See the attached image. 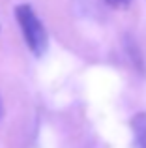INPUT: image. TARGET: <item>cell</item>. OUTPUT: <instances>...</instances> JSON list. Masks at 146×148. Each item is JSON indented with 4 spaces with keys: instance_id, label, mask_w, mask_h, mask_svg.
Wrapping results in <instances>:
<instances>
[{
    "instance_id": "cell-4",
    "label": "cell",
    "mask_w": 146,
    "mask_h": 148,
    "mask_svg": "<svg viewBox=\"0 0 146 148\" xmlns=\"http://www.w3.org/2000/svg\"><path fill=\"white\" fill-rule=\"evenodd\" d=\"M0 116H2V99H0Z\"/></svg>"
},
{
    "instance_id": "cell-3",
    "label": "cell",
    "mask_w": 146,
    "mask_h": 148,
    "mask_svg": "<svg viewBox=\"0 0 146 148\" xmlns=\"http://www.w3.org/2000/svg\"><path fill=\"white\" fill-rule=\"evenodd\" d=\"M105 2L109 4V6H113V8H126L131 0H105Z\"/></svg>"
},
{
    "instance_id": "cell-2",
    "label": "cell",
    "mask_w": 146,
    "mask_h": 148,
    "mask_svg": "<svg viewBox=\"0 0 146 148\" xmlns=\"http://www.w3.org/2000/svg\"><path fill=\"white\" fill-rule=\"evenodd\" d=\"M131 131L137 148H146V111L137 112L131 120Z\"/></svg>"
},
{
    "instance_id": "cell-1",
    "label": "cell",
    "mask_w": 146,
    "mask_h": 148,
    "mask_svg": "<svg viewBox=\"0 0 146 148\" xmlns=\"http://www.w3.org/2000/svg\"><path fill=\"white\" fill-rule=\"evenodd\" d=\"M15 19H17V25L21 28L23 38H25L28 49L36 56H41L47 51L49 38H47V32H45L43 23L40 21L36 11L28 4H21V6L15 8Z\"/></svg>"
}]
</instances>
